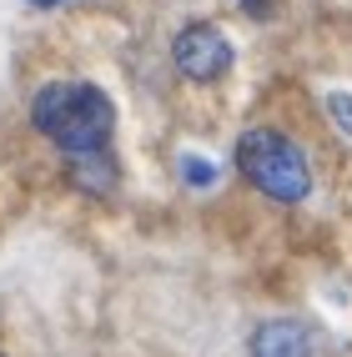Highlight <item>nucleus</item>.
I'll return each mask as SVG.
<instances>
[{
	"instance_id": "nucleus-5",
	"label": "nucleus",
	"mask_w": 352,
	"mask_h": 357,
	"mask_svg": "<svg viewBox=\"0 0 352 357\" xmlns=\"http://www.w3.org/2000/svg\"><path fill=\"white\" fill-rule=\"evenodd\" d=\"M70 176H76L81 192H111V186H116V161L106 151H96V156H70Z\"/></svg>"
},
{
	"instance_id": "nucleus-6",
	"label": "nucleus",
	"mask_w": 352,
	"mask_h": 357,
	"mask_svg": "<svg viewBox=\"0 0 352 357\" xmlns=\"http://www.w3.org/2000/svg\"><path fill=\"white\" fill-rule=\"evenodd\" d=\"M327 116L337 121V131L352 136V91H332V96H327Z\"/></svg>"
},
{
	"instance_id": "nucleus-8",
	"label": "nucleus",
	"mask_w": 352,
	"mask_h": 357,
	"mask_svg": "<svg viewBox=\"0 0 352 357\" xmlns=\"http://www.w3.org/2000/svg\"><path fill=\"white\" fill-rule=\"evenodd\" d=\"M242 6H247L252 15H272V6H277V0H242Z\"/></svg>"
},
{
	"instance_id": "nucleus-2",
	"label": "nucleus",
	"mask_w": 352,
	"mask_h": 357,
	"mask_svg": "<svg viewBox=\"0 0 352 357\" xmlns=\"http://www.w3.org/2000/svg\"><path fill=\"white\" fill-rule=\"evenodd\" d=\"M237 166L257 192H267L272 202H302L307 186H312L307 156L277 131H247L237 141Z\"/></svg>"
},
{
	"instance_id": "nucleus-3",
	"label": "nucleus",
	"mask_w": 352,
	"mask_h": 357,
	"mask_svg": "<svg viewBox=\"0 0 352 357\" xmlns=\"http://www.w3.org/2000/svg\"><path fill=\"white\" fill-rule=\"evenodd\" d=\"M171 61H176V70L186 81H217L231 66V45L217 26H186L171 45Z\"/></svg>"
},
{
	"instance_id": "nucleus-4",
	"label": "nucleus",
	"mask_w": 352,
	"mask_h": 357,
	"mask_svg": "<svg viewBox=\"0 0 352 357\" xmlns=\"http://www.w3.org/2000/svg\"><path fill=\"white\" fill-rule=\"evenodd\" d=\"M252 357H312V342L297 322H262L252 332Z\"/></svg>"
},
{
	"instance_id": "nucleus-1",
	"label": "nucleus",
	"mask_w": 352,
	"mask_h": 357,
	"mask_svg": "<svg viewBox=\"0 0 352 357\" xmlns=\"http://www.w3.org/2000/svg\"><path fill=\"white\" fill-rule=\"evenodd\" d=\"M31 121H36V131L51 136L66 156H96L111 141L116 111H111V101L101 91L86 86V81H51V86L36 91Z\"/></svg>"
},
{
	"instance_id": "nucleus-7",
	"label": "nucleus",
	"mask_w": 352,
	"mask_h": 357,
	"mask_svg": "<svg viewBox=\"0 0 352 357\" xmlns=\"http://www.w3.org/2000/svg\"><path fill=\"white\" fill-rule=\"evenodd\" d=\"M181 172H186V181H192V186H206V181H211V166L197 161V156H186V161H181Z\"/></svg>"
}]
</instances>
